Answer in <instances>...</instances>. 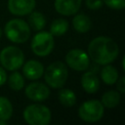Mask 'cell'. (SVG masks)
Returning a JSON list of instances; mask_svg holds the SVG:
<instances>
[{
  "label": "cell",
  "mask_w": 125,
  "mask_h": 125,
  "mask_svg": "<svg viewBox=\"0 0 125 125\" xmlns=\"http://www.w3.org/2000/svg\"><path fill=\"white\" fill-rule=\"evenodd\" d=\"M24 56L22 51L15 46H8L0 53V62L8 70H17L22 64Z\"/></svg>",
  "instance_id": "5"
},
{
  "label": "cell",
  "mask_w": 125,
  "mask_h": 125,
  "mask_svg": "<svg viewBox=\"0 0 125 125\" xmlns=\"http://www.w3.org/2000/svg\"><path fill=\"white\" fill-rule=\"evenodd\" d=\"M117 90L120 92V93H124L125 92V77L122 76L119 80L117 79Z\"/></svg>",
  "instance_id": "24"
},
{
  "label": "cell",
  "mask_w": 125,
  "mask_h": 125,
  "mask_svg": "<svg viewBox=\"0 0 125 125\" xmlns=\"http://www.w3.org/2000/svg\"><path fill=\"white\" fill-rule=\"evenodd\" d=\"M103 0H86V6L91 10H98L102 7Z\"/></svg>",
  "instance_id": "23"
},
{
  "label": "cell",
  "mask_w": 125,
  "mask_h": 125,
  "mask_svg": "<svg viewBox=\"0 0 125 125\" xmlns=\"http://www.w3.org/2000/svg\"><path fill=\"white\" fill-rule=\"evenodd\" d=\"M1 34H2V31H1V29H0V37H1Z\"/></svg>",
  "instance_id": "27"
},
{
  "label": "cell",
  "mask_w": 125,
  "mask_h": 125,
  "mask_svg": "<svg viewBox=\"0 0 125 125\" xmlns=\"http://www.w3.org/2000/svg\"><path fill=\"white\" fill-rule=\"evenodd\" d=\"M81 0H55L56 11L63 16H71L78 12Z\"/></svg>",
  "instance_id": "11"
},
{
  "label": "cell",
  "mask_w": 125,
  "mask_h": 125,
  "mask_svg": "<svg viewBox=\"0 0 125 125\" xmlns=\"http://www.w3.org/2000/svg\"><path fill=\"white\" fill-rule=\"evenodd\" d=\"M60 103L64 106H72L76 103V96L70 89H62L59 92Z\"/></svg>",
  "instance_id": "18"
},
{
  "label": "cell",
  "mask_w": 125,
  "mask_h": 125,
  "mask_svg": "<svg viewBox=\"0 0 125 125\" xmlns=\"http://www.w3.org/2000/svg\"><path fill=\"white\" fill-rule=\"evenodd\" d=\"M5 34L14 43H23L30 37V26L23 20L14 19L6 23Z\"/></svg>",
  "instance_id": "2"
},
{
  "label": "cell",
  "mask_w": 125,
  "mask_h": 125,
  "mask_svg": "<svg viewBox=\"0 0 125 125\" xmlns=\"http://www.w3.org/2000/svg\"><path fill=\"white\" fill-rule=\"evenodd\" d=\"M28 21H29V25L35 30L43 29L45 24H46L45 17L43 16V14H41L39 12L30 13V16L28 18Z\"/></svg>",
  "instance_id": "19"
},
{
  "label": "cell",
  "mask_w": 125,
  "mask_h": 125,
  "mask_svg": "<svg viewBox=\"0 0 125 125\" xmlns=\"http://www.w3.org/2000/svg\"><path fill=\"white\" fill-rule=\"evenodd\" d=\"M0 125H5V121L0 119Z\"/></svg>",
  "instance_id": "26"
},
{
  "label": "cell",
  "mask_w": 125,
  "mask_h": 125,
  "mask_svg": "<svg viewBox=\"0 0 125 125\" xmlns=\"http://www.w3.org/2000/svg\"><path fill=\"white\" fill-rule=\"evenodd\" d=\"M44 72V67L41 62L31 60L24 63L23 65V74L27 79L36 80L42 76Z\"/></svg>",
  "instance_id": "12"
},
{
  "label": "cell",
  "mask_w": 125,
  "mask_h": 125,
  "mask_svg": "<svg viewBox=\"0 0 125 125\" xmlns=\"http://www.w3.org/2000/svg\"><path fill=\"white\" fill-rule=\"evenodd\" d=\"M35 8V0H9L8 9L16 16L28 15Z\"/></svg>",
  "instance_id": "10"
},
{
  "label": "cell",
  "mask_w": 125,
  "mask_h": 125,
  "mask_svg": "<svg viewBox=\"0 0 125 125\" xmlns=\"http://www.w3.org/2000/svg\"><path fill=\"white\" fill-rule=\"evenodd\" d=\"M26 97L34 102H41L46 100L50 95L49 88L41 82H33L25 88Z\"/></svg>",
  "instance_id": "9"
},
{
  "label": "cell",
  "mask_w": 125,
  "mask_h": 125,
  "mask_svg": "<svg viewBox=\"0 0 125 125\" xmlns=\"http://www.w3.org/2000/svg\"><path fill=\"white\" fill-rule=\"evenodd\" d=\"M7 81V74H6V71L0 67V86H2L5 82Z\"/></svg>",
  "instance_id": "25"
},
{
  "label": "cell",
  "mask_w": 125,
  "mask_h": 125,
  "mask_svg": "<svg viewBox=\"0 0 125 125\" xmlns=\"http://www.w3.org/2000/svg\"><path fill=\"white\" fill-rule=\"evenodd\" d=\"M68 29V22L64 19H57L55 20L50 26V33L54 36H61L64 34Z\"/></svg>",
  "instance_id": "17"
},
{
  "label": "cell",
  "mask_w": 125,
  "mask_h": 125,
  "mask_svg": "<svg viewBox=\"0 0 125 125\" xmlns=\"http://www.w3.org/2000/svg\"><path fill=\"white\" fill-rule=\"evenodd\" d=\"M78 114L86 122H97L104 115V105L98 100L87 101L80 105Z\"/></svg>",
  "instance_id": "7"
},
{
  "label": "cell",
  "mask_w": 125,
  "mask_h": 125,
  "mask_svg": "<svg viewBox=\"0 0 125 125\" xmlns=\"http://www.w3.org/2000/svg\"><path fill=\"white\" fill-rule=\"evenodd\" d=\"M81 85L87 93L93 94L99 90L100 80L96 73H94L93 71H87L83 74L81 78Z\"/></svg>",
  "instance_id": "13"
},
{
  "label": "cell",
  "mask_w": 125,
  "mask_h": 125,
  "mask_svg": "<svg viewBox=\"0 0 125 125\" xmlns=\"http://www.w3.org/2000/svg\"><path fill=\"white\" fill-rule=\"evenodd\" d=\"M55 46L54 37L50 32L41 31L38 32L31 41V49L33 53L38 57L48 56Z\"/></svg>",
  "instance_id": "6"
},
{
  "label": "cell",
  "mask_w": 125,
  "mask_h": 125,
  "mask_svg": "<svg viewBox=\"0 0 125 125\" xmlns=\"http://www.w3.org/2000/svg\"><path fill=\"white\" fill-rule=\"evenodd\" d=\"M107 7L113 10H122L125 7V0H103Z\"/></svg>",
  "instance_id": "22"
},
{
  "label": "cell",
  "mask_w": 125,
  "mask_h": 125,
  "mask_svg": "<svg viewBox=\"0 0 125 125\" xmlns=\"http://www.w3.org/2000/svg\"><path fill=\"white\" fill-rule=\"evenodd\" d=\"M104 65L105 66L101 71V77H102L103 81L108 85H112V84L116 83V81L118 79V72H117L116 68L108 63L104 64Z\"/></svg>",
  "instance_id": "15"
},
{
  "label": "cell",
  "mask_w": 125,
  "mask_h": 125,
  "mask_svg": "<svg viewBox=\"0 0 125 125\" xmlns=\"http://www.w3.org/2000/svg\"><path fill=\"white\" fill-rule=\"evenodd\" d=\"M13 113V106L11 102L5 98L0 97V119L1 120H9Z\"/></svg>",
  "instance_id": "20"
},
{
  "label": "cell",
  "mask_w": 125,
  "mask_h": 125,
  "mask_svg": "<svg viewBox=\"0 0 125 125\" xmlns=\"http://www.w3.org/2000/svg\"><path fill=\"white\" fill-rule=\"evenodd\" d=\"M23 118L30 125H47L51 121V111L46 105L33 104L25 107Z\"/></svg>",
  "instance_id": "4"
},
{
  "label": "cell",
  "mask_w": 125,
  "mask_h": 125,
  "mask_svg": "<svg viewBox=\"0 0 125 125\" xmlns=\"http://www.w3.org/2000/svg\"><path fill=\"white\" fill-rule=\"evenodd\" d=\"M65 61L68 66L77 71L86 70L89 66V57L81 49L70 50L65 57Z\"/></svg>",
  "instance_id": "8"
},
{
  "label": "cell",
  "mask_w": 125,
  "mask_h": 125,
  "mask_svg": "<svg viewBox=\"0 0 125 125\" xmlns=\"http://www.w3.org/2000/svg\"><path fill=\"white\" fill-rule=\"evenodd\" d=\"M118 45L109 37L99 36L93 39L88 47L90 58L99 64L112 62L118 56Z\"/></svg>",
  "instance_id": "1"
},
{
  "label": "cell",
  "mask_w": 125,
  "mask_h": 125,
  "mask_svg": "<svg viewBox=\"0 0 125 125\" xmlns=\"http://www.w3.org/2000/svg\"><path fill=\"white\" fill-rule=\"evenodd\" d=\"M72 25L79 33H85L91 28V20L84 14L76 15L72 20Z\"/></svg>",
  "instance_id": "14"
},
{
  "label": "cell",
  "mask_w": 125,
  "mask_h": 125,
  "mask_svg": "<svg viewBox=\"0 0 125 125\" xmlns=\"http://www.w3.org/2000/svg\"><path fill=\"white\" fill-rule=\"evenodd\" d=\"M9 85L15 91H19L22 89L24 85V80L22 75L18 71L13 72L9 77Z\"/></svg>",
  "instance_id": "21"
},
{
  "label": "cell",
  "mask_w": 125,
  "mask_h": 125,
  "mask_svg": "<svg viewBox=\"0 0 125 125\" xmlns=\"http://www.w3.org/2000/svg\"><path fill=\"white\" fill-rule=\"evenodd\" d=\"M119 102H120V95H119V93L116 92V91L110 90V91L105 92L103 95L101 103L105 107L112 108V107H115L119 104Z\"/></svg>",
  "instance_id": "16"
},
{
  "label": "cell",
  "mask_w": 125,
  "mask_h": 125,
  "mask_svg": "<svg viewBox=\"0 0 125 125\" xmlns=\"http://www.w3.org/2000/svg\"><path fill=\"white\" fill-rule=\"evenodd\" d=\"M67 76V67L62 62H55L51 63L45 70L44 74L45 81L52 88H62L66 82Z\"/></svg>",
  "instance_id": "3"
}]
</instances>
